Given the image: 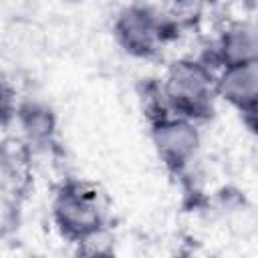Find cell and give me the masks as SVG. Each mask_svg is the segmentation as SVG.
I'll return each mask as SVG.
<instances>
[{
    "label": "cell",
    "mask_w": 258,
    "mask_h": 258,
    "mask_svg": "<svg viewBox=\"0 0 258 258\" xmlns=\"http://www.w3.org/2000/svg\"><path fill=\"white\" fill-rule=\"evenodd\" d=\"M137 95H139L143 117L147 119L149 125L173 115L169 105H167V99H165V93H163V85H161L159 79H141V83L137 87Z\"/></svg>",
    "instance_id": "obj_9"
},
{
    "label": "cell",
    "mask_w": 258,
    "mask_h": 258,
    "mask_svg": "<svg viewBox=\"0 0 258 258\" xmlns=\"http://www.w3.org/2000/svg\"><path fill=\"white\" fill-rule=\"evenodd\" d=\"M149 137L159 161L175 177H181L185 173L202 145L198 123L177 115H169L161 121L151 123Z\"/></svg>",
    "instance_id": "obj_4"
},
{
    "label": "cell",
    "mask_w": 258,
    "mask_h": 258,
    "mask_svg": "<svg viewBox=\"0 0 258 258\" xmlns=\"http://www.w3.org/2000/svg\"><path fill=\"white\" fill-rule=\"evenodd\" d=\"M173 115L187 121H208L216 111V73L194 56L177 58L161 79Z\"/></svg>",
    "instance_id": "obj_3"
},
{
    "label": "cell",
    "mask_w": 258,
    "mask_h": 258,
    "mask_svg": "<svg viewBox=\"0 0 258 258\" xmlns=\"http://www.w3.org/2000/svg\"><path fill=\"white\" fill-rule=\"evenodd\" d=\"M52 224L58 234L81 244L107 230V210L99 187L87 179H67L50 204Z\"/></svg>",
    "instance_id": "obj_1"
},
{
    "label": "cell",
    "mask_w": 258,
    "mask_h": 258,
    "mask_svg": "<svg viewBox=\"0 0 258 258\" xmlns=\"http://www.w3.org/2000/svg\"><path fill=\"white\" fill-rule=\"evenodd\" d=\"M14 123L20 127L22 139L30 147L52 145L58 129V117L54 109L40 99H20Z\"/></svg>",
    "instance_id": "obj_7"
},
{
    "label": "cell",
    "mask_w": 258,
    "mask_h": 258,
    "mask_svg": "<svg viewBox=\"0 0 258 258\" xmlns=\"http://www.w3.org/2000/svg\"><path fill=\"white\" fill-rule=\"evenodd\" d=\"M216 99L236 109L244 125L254 131L258 117V60L220 69L216 73Z\"/></svg>",
    "instance_id": "obj_5"
},
{
    "label": "cell",
    "mask_w": 258,
    "mask_h": 258,
    "mask_svg": "<svg viewBox=\"0 0 258 258\" xmlns=\"http://www.w3.org/2000/svg\"><path fill=\"white\" fill-rule=\"evenodd\" d=\"M75 258H117L113 242H111V238H107V230L77 244Z\"/></svg>",
    "instance_id": "obj_11"
},
{
    "label": "cell",
    "mask_w": 258,
    "mask_h": 258,
    "mask_svg": "<svg viewBox=\"0 0 258 258\" xmlns=\"http://www.w3.org/2000/svg\"><path fill=\"white\" fill-rule=\"evenodd\" d=\"M198 58L202 62H206L214 73H218L224 67L258 60L256 26L252 22H248V20H232V22H228L220 30L218 38Z\"/></svg>",
    "instance_id": "obj_6"
},
{
    "label": "cell",
    "mask_w": 258,
    "mask_h": 258,
    "mask_svg": "<svg viewBox=\"0 0 258 258\" xmlns=\"http://www.w3.org/2000/svg\"><path fill=\"white\" fill-rule=\"evenodd\" d=\"M18 103H20V99L16 95V89L0 73V127L2 129H8L16 121Z\"/></svg>",
    "instance_id": "obj_10"
},
{
    "label": "cell",
    "mask_w": 258,
    "mask_h": 258,
    "mask_svg": "<svg viewBox=\"0 0 258 258\" xmlns=\"http://www.w3.org/2000/svg\"><path fill=\"white\" fill-rule=\"evenodd\" d=\"M111 30L119 48L129 56L155 58L167 42L179 38L183 28L169 12L149 4H129L115 14Z\"/></svg>",
    "instance_id": "obj_2"
},
{
    "label": "cell",
    "mask_w": 258,
    "mask_h": 258,
    "mask_svg": "<svg viewBox=\"0 0 258 258\" xmlns=\"http://www.w3.org/2000/svg\"><path fill=\"white\" fill-rule=\"evenodd\" d=\"M32 181V147L22 137L0 139V187L22 194Z\"/></svg>",
    "instance_id": "obj_8"
}]
</instances>
